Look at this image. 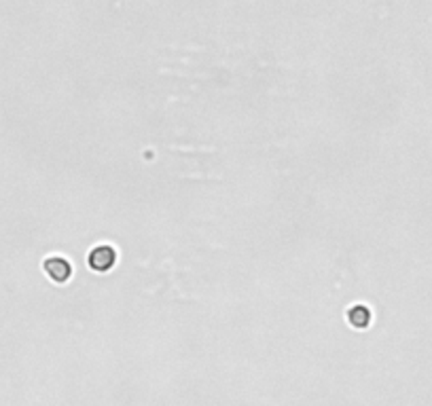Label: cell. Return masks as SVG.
Masks as SVG:
<instances>
[{
	"label": "cell",
	"mask_w": 432,
	"mask_h": 406,
	"mask_svg": "<svg viewBox=\"0 0 432 406\" xmlns=\"http://www.w3.org/2000/svg\"><path fill=\"white\" fill-rule=\"evenodd\" d=\"M43 266H45V273H47L53 282H58V284H66V282L70 280V276H72L70 262H68L66 258H62V256H51V258H47Z\"/></svg>",
	"instance_id": "7a4b0ae2"
},
{
	"label": "cell",
	"mask_w": 432,
	"mask_h": 406,
	"mask_svg": "<svg viewBox=\"0 0 432 406\" xmlns=\"http://www.w3.org/2000/svg\"><path fill=\"white\" fill-rule=\"evenodd\" d=\"M117 262V252L111 245H97L89 252V266L97 273H106L111 271Z\"/></svg>",
	"instance_id": "6da1fadb"
},
{
	"label": "cell",
	"mask_w": 432,
	"mask_h": 406,
	"mask_svg": "<svg viewBox=\"0 0 432 406\" xmlns=\"http://www.w3.org/2000/svg\"><path fill=\"white\" fill-rule=\"evenodd\" d=\"M371 318H373V316H371V309H369L367 305H354V307L348 309V322H350V326H354V328H358V330L369 328Z\"/></svg>",
	"instance_id": "3957f363"
}]
</instances>
